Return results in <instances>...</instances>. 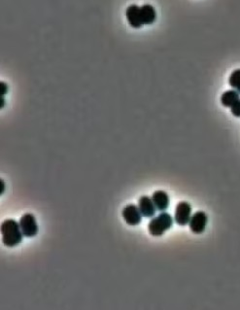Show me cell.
Instances as JSON below:
<instances>
[{"mask_svg":"<svg viewBox=\"0 0 240 310\" xmlns=\"http://www.w3.org/2000/svg\"><path fill=\"white\" fill-rule=\"evenodd\" d=\"M1 235L2 242L7 247H15L23 241L24 237L20 223L14 219H7L1 224Z\"/></svg>","mask_w":240,"mask_h":310,"instance_id":"cell-1","label":"cell"},{"mask_svg":"<svg viewBox=\"0 0 240 310\" xmlns=\"http://www.w3.org/2000/svg\"><path fill=\"white\" fill-rule=\"evenodd\" d=\"M173 218L167 212H161L157 217H153L148 224V231L153 237H162L167 231L171 229Z\"/></svg>","mask_w":240,"mask_h":310,"instance_id":"cell-2","label":"cell"},{"mask_svg":"<svg viewBox=\"0 0 240 310\" xmlns=\"http://www.w3.org/2000/svg\"><path fill=\"white\" fill-rule=\"evenodd\" d=\"M21 230L25 238H33L38 234V224L33 214L25 213L20 219Z\"/></svg>","mask_w":240,"mask_h":310,"instance_id":"cell-3","label":"cell"},{"mask_svg":"<svg viewBox=\"0 0 240 310\" xmlns=\"http://www.w3.org/2000/svg\"><path fill=\"white\" fill-rule=\"evenodd\" d=\"M207 222H208V217H207L205 212H203V211L195 212L192 216V218L189 222V227H190L191 232L192 234H195V235L203 234L205 229H206Z\"/></svg>","mask_w":240,"mask_h":310,"instance_id":"cell-4","label":"cell"},{"mask_svg":"<svg viewBox=\"0 0 240 310\" xmlns=\"http://www.w3.org/2000/svg\"><path fill=\"white\" fill-rule=\"evenodd\" d=\"M122 218L129 226H137L142 221V214L140 209L135 204H127L121 212Z\"/></svg>","mask_w":240,"mask_h":310,"instance_id":"cell-5","label":"cell"},{"mask_svg":"<svg viewBox=\"0 0 240 310\" xmlns=\"http://www.w3.org/2000/svg\"><path fill=\"white\" fill-rule=\"evenodd\" d=\"M192 218V206L187 201H181L175 208V215H174V221L179 226H186L189 224L190 220Z\"/></svg>","mask_w":240,"mask_h":310,"instance_id":"cell-6","label":"cell"},{"mask_svg":"<svg viewBox=\"0 0 240 310\" xmlns=\"http://www.w3.org/2000/svg\"><path fill=\"white\" fill-rule=\"evenodd\" d=\"M125 17L129 25L133 28H140L143 24L140 15V7L136 4L129 5L125 11Z\"/></svg>","mask_w":240,"mask_h":310,"instance_id":"cell-7","label":"cell"},{"mask_svg":"<svg viewBox=\"0 0 240 310\" xmlns=\"http://www.w3.org/2000/svg\"><path fill=\"white\" fill-rule=\"evenodd\" d=\"M138 207L143 217L145 218H153L156 215V205L152 199V197L148 195H142L138 200Z\"/></svg>","mask_w":240,"mask_h":310,"instance_id":"cell-8","label":"cell"},{"mask_svg":"<svg viewBox=\"0 0 240 310\" xmlns=\"http://www.w3.org/2000/svg\"><path fill=\"white\" fill-rule=\"evenodd\" d=\"M152 199L157 210L161 212H165L169 206V195L165 191H156L152 195Z\"/></svg>","mask_w":240,"mask_h":310,"instance_id":"cell-9","label":"cell"},{"mask_svg":"<svg viewBox=\"0 0 240 310\" xmlns=\"http://www.w3.org/2000/svg\"><path fill=\"white\" fill-rule=\"evenodd\" d=\"M140 15L143 24L149 25L154 24L157 19V13L155 8L150 4H144L140 7Z\"/></svg>","mask_w":240,"mask_h":310,"instance_id":"cell-10","label":"cell"},{"mask_svg":"<svg viewBox=\"0 0 240 310\" xmlns=\"http://www.w3.org/2000/svg\"><path fill=\"white\" fill-rule=\"evenodd\" d=\"M240 100V94L237 90H230L225 92L221 96V103L225 107H233Z\"/></svg>","mask_w":240,"mask_h":310,"instance_id":"cell-11","label":"cell"},{"mask_svg":"<svg viewBox=\"0 0 240 310\" xmlns=\"http://www.w3.org/2000/svg\"><path fill=\"white\" fill-rule=\"evenodd\" d=\"M229 84L234 90H237L240 94V69H236L232 72L229 78Z\"/></svg>","mask_w":240,"mask_h":310,"instance_id":"cell-12","label":"cell"},{"mask_svg":"<svg viewBox=\"0 0 240 310\" xmlns=\"http://www.w3.org/2000/svg\"><path fill=\"white\" fill-rule=\"evenodd\" d=\"M231 111L235 117L240 118V100H239L233 107H231Z\"/></svg>","mask_w":240,"mask_h":310,"instance_id":"cell-13","label":"cell"},{"mask_svg":"<svg viewBox=\"0 0 240 310\" xmlns=\"http://www.w3.org/2000/svg\"><path fill=\"white\" fill-rule=\"evenodd\" d=\"M8 93V85L5 83V82H1L0 83V94H1V96H4L5 95H7Z\"/></svg>","mask_w":240,"mask_h":310,"instance_id":"cell-14","label":"cell"},{"mask_svg":"<svg viewBox=\"0 0 240 310\" xmlns=\"http://www.w3.org/2000/svg\"><path fill=\"white\" fill-rule=\"evenodd\" d=\"M1 187H2V190H1V194H3L4 192V189H5V183L3 180H1Z\"/></svg>","mask_w":240,"mask_h":310,"instance_id":"cell-15","label":"cell"},{"mask_svg":"<svg viewBox=\"0 0 240 310\" xmlns=\"http://www.w3.org/2000/svg\"><path fill=\"white\" fill-rule=\"evenodd\" d=\"M4 107V97L1 96V108Z\"/></svg>","mask_w":240,"mask_h":310,"instance_id":"cell-16","label":"cell"}]
</instances>
